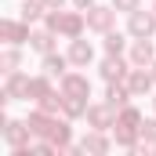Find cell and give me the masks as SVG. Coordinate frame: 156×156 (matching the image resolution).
Here are the masks:
<instances>
[{"label":"cell","mask_w":156,"mask_h":156,"mask_svg":"<svg viewBox=\"0 0 156 156\" xmlns=\"http://www.w3.org/2000/svg\"><path fill=\"white\" fill-rule=\"evenodd\" d=\"M44 26L47 29H55L58 37H66V40H76L83 37V29H87V15L83 11H47L44 15Z\"/></svg>","instance_id":"6da1fadb"},{"label":"cell","mask_w":156,"mask_h":156,"mask_svg":"<svg viewBox=\"0 0 156 156\" xmlns=\"http://www.w3.org/2000/svg\"><path fill=\"white\" fill-rule=\"evenodd\" d=\"M127 33L134 40H153V33H156V11H131L127 15Z\"/></svg>","instance_id":"7a4b0ae2"},{"label":"cell","mask_w":156,"mask_h":156,"mask_svg":"<svg viewBox=\"0 0 156 156\" xmlns=\"http://www.w3.org/2000/svg\"><path fill=\"white\" fill-rule=\"evenodd\" d=\"M83 15H87V29H91V33H102V37H105V33H109V29L116 26V15H120V11L113 7V4H109V7L94 4V7H87Z\"/></svg>","instance_id":"3957f363"},{"label":"cell","mask_w":156,"mask_h":156,"mask_svg":"<svg viewBox=\"0 0 156 156\" xmlns=\"http://www.w3.org/2000/svg\"><path fill=\"white\" fill-rule=\"evenodd\" d=\"M29 37H33V29H29L26 18H0V40L4 44L22 47V44H29Z\"/></svg>","instance_id":"277c9868"},{"label":"cell","mask_w":156,"mask_h":156,"mask_svg":"<svg viewBox=\"0 0 156 156\" xmlns=\"http://www.w3.org/2000/svg\"><path fill=\"white\" fill-rule=\"evenodd\" d=\"M87 127H94V131H113L116 127V109L109 105V102H94V105H87Z\"/></svg>","instance_id":"5b68a950"},{"label":"cell","mask_w":156,"mask_h":156,"mask_svg":"<svg viewBox=\"0 0 156 156\" xmlns=\"http://www.w3.org/2000/svg\"><path fill=\"white\" fill-rule=\"evenodd\" d=\"M29 80L26 73H18V69H11V73H4V94H0V102H18V98H29Z\"/></svg>","instance_id":"8992f818"},{"label":"cell","mask_w":156,"mask_h":156,"mask_svg":"<svg viewBox=\"0 0 156 156\" xmlns=\"http://www.w3.org/2000/svg\"><path fill=\"white\" fill-rule=\"evenodd\" d=\"M4 142H7L11 149L33 145V131H29V123H26V120H11V116H4Z\"/></svg>","instance_id":"52a82bcc"},{"label":"cell","mask_w":156,"mask_h":156,"mask_svg":"<svg viewBox=\"0 0 156 156\" xmlns=\"http://www.w3.org/2000/svg\"><path fill=\"white\" fill-rule=\"evenodd\" d=\"M127 73H131V58H123V55H105V62L98 66V76L105 80V83L127 80Z\"/></svg>","instance_id":"ba28073f"},{"label":"cell","mask_w":156,"mask_h":156,"mask_svg":"<svg viewBox=\"0 0 156 156\" xmlns=\"http://www.w3.org/2000/svg\"><path fill=\"white\" fill-rule=\"evenodd\" d=\"M58 91L66 94V98H91V80L83 76V73H66V76L58 80Z\"/></svg>","instance_id":"9c48e42d"},{"label":"cell","mask_w":156,"mask_h":156,"mask_svg":"<svg viewBox=\"0 0 156 156\" xmlns=\"http://www.w3.org/2000/svg\"><path fill=\"white\" fill-rule=\"evenodd\" d=\"M127 87H131V94H134V98L149 94V91L156 87L153 69H145V66H131V73H127Z\"/></svg>","instance_id":"30bf717a"},{"label":"cell","mask_w":156,"mask_h":156,"mask_svg":"<svg viewBox=\"0 0 156 156\" xmlns=\"http://www.w3.org/2000/svg\"><path fill=\"white\" fill-rule=\"evenodd\" d=\"M26 123H29L33 138H51V134H55V123H58V116H55V113H44V109H33V113L26 116Z\"/></svg>","instance_id":"8fae6325"},{"label":"cell","mask_w":156,"mask_h":156,"mask_svg":"<svg viewBox=\"0 0 156 156\" xmlns=\"http://www.w3.org/2000/svg\"><path fill=\"white\" fill-rule=\"evenodd\" d=\"M66 55H69V62H73L76 69H87V66L94 62V47H91V44H87L83 37L69 40V51H66Z\"/></svg>","instance_id":"7c38bea8"},{"label":"cell","mask_w":156,"mask_h":156,"mask_svg":"<svg viewBox=\"0 0 156 156\" xmlns=\"http://www.w3.org/2000/svg\"><path fill=\"white\" fill-rule=\"evenodd\" d=\"M80 145H83V153H91V156H105L109 149H113V142H109V134L105 131H87L83 138H80Z\"/></svg>","instance_id":"4fadbf2b"},{"label":"cell","mask_w":156,"mask_h":156,"mask_svg":"<svg viewBox=\"0 0 156 156\" xmlns=\"http://www.w3.org/2000/svg\"><path fill=\"white\" fill-rule=\"evenodd\" d=\"M69 66H73V62H69V55H58V51H51V55H40V69H44V73H47V76H66V73H69Z\"/></svg>","instance_id":"5bb4252c"},{"label":"cell","mask_w":156,"mask_h":156,"mask_svg":"<svg viewBox=\"0 0 156 156\" xmlns=\"http://www.w3.org/2000/svg\"><path fill=\"white\" fill-rule=\"evenodd\" d=\"M127 58H131V66H145V69H149L156 62L153 40H131V55H127Z\"/></svg>","instance_id":"9a60e30c"},{"label":"cell","mask_w":156,"mask_h":156,"mask_svg":"<svg viewBox=\"0 0 156 156\" xmlns=\"http://www.w3.org/2000/svg\"><path fill=\"white\" fill-rule=\"evenodd\" d=\"M131 98H134V94H131L127 80H116V83H109V87H105V102H109L116 113L123 109V105H131Z\"/></svg>","instance_id":"2e32d148"},{"label":"cell","mask_w":156,"mask_h":156,"mask_svg":"<svg viewBox=\"0 0 156 156\" xmlns=\"http://www.w3.org/2000/svg\"><path fill=\"white\" fill-rule=\"evenodd\" d=\"M55 29H47V26H40V29H33V37H29V47L37 51V55H51L55 51Z\"/></svg>","instance_id":"e0dca14e"},{"label":"cell","mask_w":156,"mask_h":156,"mask_svg":"<svg viewBox=\"0 0 156 156\" xmlns=\"http://www.w3.org/2000/svg\"><path fill=\"white\" fill-rule=\"evenodd\" d=\"M142 113H138V109H134V105H123V109H120L116 113V127H131V131H142Z\"/></svg>","instance_id":"ac0fdd59"},{"label":"cell","mask_w":156,"mask_h":156,"mask_svg":"<svg viewBox=\"0 0 156 156\" xmlns=\"http://www.w3.org/2000/svg\"><path fill=\"white\" fill-rule=\"evenodd\" d=\"M87 105H91L87 98H66L62 94V116H69V120H80L87 113Z\"/></svg>","instance_id":"d6986e66"},{"label":"cell","mask_w":156,"mask_h":156,"mask_svg":"<svg viewBox=\"0 0 156 156\" xmlns=\"http://www.w3.org/2000/svg\"><path fill=\"white\" fill-rule=\"evenodd\" d=\"M51 91H55V87H51V76H47V73H40V76H33V80H29V98H33V102L47 98Z\"/></svg>","instance_id":"ffe728a7"},{"label":"cell","mask_w":156,"mask_h":156,"mask_svg":"<svg viewBox=\"0 0 156 156\" xmlns=\"http://www.w3.org/2000/svg\"><path fill=\"white\" fill-rule=\"evenodd\" d=\"M18 66H22V51H18L15 44H4V51H0V69L11 73V69H18Z\"/></svg>","instance_id":"44dd1931"},{"label":"cell","mask_w":156,"mask_h":156,"mask_svg":"<svg viewBox=\"0 0 156 156\" xmlns=\"http://www.w3.org/2000/svg\"><path fill=\"white\" fill-rule=\"evenodd\" d=\"M44 15H47V4H44V0H22V18H26L29 26L40 22Z\"/></svg>","instance_id":"7402d4cb"},{"label":"cell","mask_w":156,"mask_h":156,"mask_svg":"<svg viewBox=\"0 0 156 156\" xmlns=\"http://www.w3.org/2000/svg\"><path fill=\"white\" fill-rule=\"evenodd\" d=\"M102 47H105V55H123L127 51V40H123V33H105V40H102Z\"/></svg>","instance_id":"603a6c76"},{"label":"cell","mask_w":156,"mask_h":156,"mask_svg":"<svg viewBox=\"0 0 156 156\" xmlns=\"http://www.w3.org/2000/svg\"><path fill=\"white\" fill-rule=\"evenodd\" d=\"M37 109H44V113H55V116H58V113H62V91H51L47 98H40Z\"/></svg>","instance_id":"cb8c5ba5"},{"label":"cell","mask_w":156,"mask_h":156,"mask_svg":"<svg viewBox=\"0 0 156 156\" xmlns=\"http://www.w3.org/2000/svg\"><path fill=\"white\" fill-rule=\"evenodd\" d=\"M142 142H156V116L142 120Z\"/></svg>","instance_id":"d4e9b609"},{"label":"cell","mask_w":156,"mask_h":156,"mask_svg":"<svg viewBox=\"0 0 156 156\" xmlns=\"http://www.w3.org/2000/svg\"><path fill=\"white\" fill-rule=\"evenodd\" d=\"M113 7L123 11V15H131V11H138V7H142V0H113Z\"/></svg>","instance_id":"484cf974"},{"label":"cell","mask_w":156,"mask_h":156,"mask_svg":"<svg viewBox=\"0 0 156 156\" xmlns=\"http://www.w3.org/2000/svg\"><path fill=\"white\" fill-rule=\"evenodd\" d=\"M44 4H47V11H62L66 7V0H44Z\"/></svg>","instance_id":"4316f807"},{"label":"cell","mask_w":156,"mask_h":156,"mask_svg":"<svg viewBox=\"0 0 156 156\" xmlns=\"http://www.w3.org/2000/svg\"><path fill=\"white\" fill-rule=\"evenodd\" d=\"M73 7H80V11H87V7H94V0H73Z\"/></svg>","instance_id":"83f0119b"},{"label":"cell","mask_w":156,"mask_h":156,"mask_svg":"<svg viewBox=\"0 0 156 156\" xmlns=\"http://www.w3.org/2000/svg\"><path fill=\"white\" fill-rule=\"evenodd\" d=\"M149 69H153V80H156V62H153V66H149Z\"/></svg>","instance_id":"f1b7e54d"},{"label":"cell","mask_w":156,"mask_h":156,"mask_svg":"<svg viewBox=\"0 0 156 156\" xmlns=\"http://www.w3.org/2000/svg\"><path fill=\"white\" fill-rule=\"evenodd\" d=\"M153 109H156V94H153Z\"/></svg>","instance_id":"f546056e"},{"label":"cell","mask_w":156,"mask_h":156,"mask_svg":"<svg viewBox=\"0 0 156 156\" xmlns=\"http://www.w3.org/2000/svg\"><path fill=\"white\" fill-rule=\"evenodd\" d=\"M153 11H156V4H153Z\"/></svg>","instance_id":"4dcf8cb0"}]
</instances>
